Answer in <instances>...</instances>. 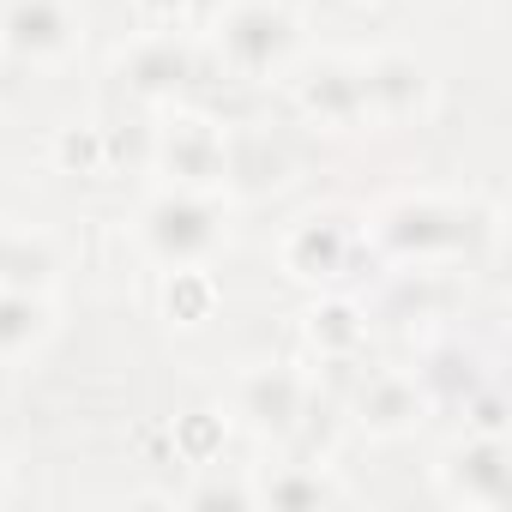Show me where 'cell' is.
<instances>
[{
    "label": "cell",
    "instance_id": "10",
    "mask_svg": "<svg viewBox=\"0 0 512 512\" xmlns=\"http://www.w3.org/2000/svg\"><path fill=\"white\" fill-rule=\"evenodd\" d=\"M181 73H187V55H181L169 37H157V43H145V49L133 55V79H139V91H163V85H181Z\"/></svg>",
    "mask_w": 512,
    "mask_h": 512
},
{
    "label": "cell",
    "instance_id": "16",
    "mask_svg": "<svg viewBox=\"0 0 512 512\" xmlns=\"http://www.w3.org/2000/svg\"><path fill=\"white\" fill-rule=\"evenodd\" d=\"M139 13H145V19H163V25H169V19H181V13H187V0H139Z\"/></svg>",
    "mask_w": 512,
    "mask_h": 512
},
{
    "label": "cell",
    "instance_id": "15",
    "mask_svg": "<svg viewBox=\"0 0 512 512\" xmlns=\"http://www.w3.org/2000/svg\"><path fill=\"white\" fill-rule=\"evenodd\" d=\"M272 500H326V488L320 482H278Z\"/></svg>",
    "mask_w": 512,
    "mask_h": 512
},
{
    "label": "cell",
    "instance_id": "9",
    "mask_svg": "<svg viewBox=\"0 0 512 512\" xmlns=\"http://www.w3.org/2000/svg\"><path fill=\"white\" fill-rule=\"evenodd\" d=\"M410 416H416V392H410L404 380H374V386L362 392V422H368V428H386V434H392V428H404Z\"/></svg>",
    "mask_w": 512,
    "mask_h": 512
},
{
    "label": "cell",
    "instance_id": "11",
    "mask_svg": "<svg viewBox=\"0 0 512 512\" xmlns=\"http://www.w3.org/2000/svg\"><path fill=\"white\" fill-rule=\"evenodd\" d=\"M43 326V308L25 290H0V350H25Z\"/></svg>",
    "mask_w": 512,
    "mask_h": 512
},
{
    "label": "cell",
    "instance_id": "8",
    "mask_svg": "<svg viewBox=\"0 0 512 512\" xmlns=\"http://www.w3.org/2000/svg\"><path fill=\"white\" fill-rule=\"evenodd\" d=\"M308 338H314L320 350L344 356V350H356V344H362V314H356L350 302H326V308H314V314H308Z\"/></svg>",
    "mask_w": 512,
    "mask_h": 512
},
{
    "label": "cell",
    "instance_id": "7",
    "mask_svg": "<svg viewBox=\"0 0 512 512\" xmlns=\"http://www.w3.org/2000/svg\"><path fill=\"white\" fill-rule=\"evenodd\" d=\"M241 398H247V416H260V422H272V428H284L290 416H296V380L290 374H260V380H247L241 386Z\"/></svg>",
    "mask_w": 512,
    "mask_h": 512
},
{
    "label": "cell",
    "instance_id": "3",
    "mask_svg": "<svg viewBox=\"0 0 512 512\" xmlns=\"http://www.w3.org/2000/svg\"><path fill=\"white\" fill-rule=\"evenodd\" d=\"M7 43L19 55H55L67 43V13L61 0H13L7 13Z\"/></svg>",
    "mask_w": 512,
    "mask_h": 512
},
{
    "label": "cell",
    "instance_id": "6",
    "mask_svg": "<svg viewBox=\"0 0 512 512\" xmlns=\"http://www.w3.org/2000/svg\"><path fill=\"white\" fill-rule=\"evenodd\" d=\"M223 416L217 410H187L175 428H169V446H175V458H187V464H211L217 452H223Z\"/></svg>",
    "mask_w": 512,
    "mask_h": 512
},
{
    "label": "cell",
    "instance_id": "2",
    "mask_svg": "<svg viewBox=\"0 0 512 512\" xmlns=\"http://www.w3.org/2000/svg\"><path fill=\"white\" fill-rule=\"evenodd\" d=\"M350 253V229L338 217H308L290 241H284V266L296 278H338Z\"/></svg>",
    "mask_w": 512,
    "mask_h": 512
},
{
    "label": "cell",
    "instance_id": "1",
    "mask_svg": "<svg viewBox=\"0 0 512 512\" xmlns=\"http://www.w3.org/2000/svg\"><path fill=\"white\" fill-rule=\"evenodd\" d=\"M145 235H151V247L163 253V260L187 266L217 241V205H205L199 193H163L145 211Z\"/></svg>",
    "mask_w": 512,
    "mask_h": 512
},
{
    "label": "cell",
    "instance_id": "12",
    "mask_svg": "<svg viewBox=\"0 0 512 512\" xmlns=\"http://www.w3.org/2000/svg\"><path fill=\"white\" fill-rule=\"evenodd\" d=\"M211 157H217V145H211V133H199V121H181V133H169V163H175V175L205 181Z\"/></svg>",
    "mask_w": 512,
    "mask_h": 512
},
{
    "label": "cell",
    "instance_id": "5",
    "mask_svg": "<svg viewBox=\"0 0 512 512\" xmlns=\"http://www.w3.org/2000/svg\"><path fill=\"white\" fill-rule=\"evenodd\" d=\"M211 308H217V284H211L199 266H175L169 284H163V314H169L175 326H205Z\"/></svg>",
    "mask_w": 512,
    "mask_h": 512
},
{
    "label": "cell",
    "instance_id": "13",
    "mask_svg": "<svg viewBox=\"0 0 512 512\" xmlns=\"http://www.w3.org/2000/svg\"><path fill=\"white\" fill-rule=\"evenodd\" d=\"M332 85H308V109H326L332 121L362 109V73H326Z\"/></svg>",
    "mask_w": 512,
    "mask_h": 512
},
{
    "label": "cell",
    "instance_id": "4",
    "mask_svg": "<svg viewBox=\"0 0 512 512\" xmlns=\"http://www.w3.org/2000/svg\"><path fill=\"white\" fill-rule=\"evenodd\" d=\"M284 19L272 13V7H247V13H235L229 19V31H223V49L241 61V67H266L278 49H284Z\"/></svg>",
    "mask_w": 512,
    "mask_h": 512
},
{
    "label": "cell",
    "instance_id": "14",
    "mask_svg": "<svg viewBox=\"0 0 512 512\" xmlns=\"http://www.w3.org/2000/svg\"><path fill=\"white\" fill-rule=\"evenodd\" d=\"M55 157H61V169H79V175H91V169H103V157H109V139H103L97 127H67V133H61V145H55Z\"/></svg>",
    "mask_w": 512,
    "mask_h": 512
}]
</instances>
